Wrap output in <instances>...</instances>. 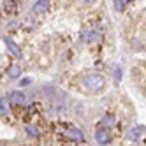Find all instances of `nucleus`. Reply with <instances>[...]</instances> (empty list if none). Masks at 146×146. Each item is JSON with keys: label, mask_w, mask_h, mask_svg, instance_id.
<instances>
[{"label": "nucleus", "mask_w": 146, "mask_h": 146, "mask_svg": "<svg viewBox=\"0 0 146 146\" xmlns=\"http://www.w3.org/2000/svg\"><path fill=\"white\" fill-rule=\"evenodd\" d=\"M25 134L28 135V137H32V139H37L40 135V130H39V127H35V125H27V127H25Z\"/></svg>", "instance_id": "8"}, {"label": "nucleus", "mask_w": 146, "mask_h": 146, "mask_svg": "<svg viewBox=\"0 0 146 146\" xmlns=\"http://www.w3.org/2000/svg\"><path fill=\"white\" fill-rule=\"evenodd\" d=\"M4 42H5V46H7V49L11 51V53L16 56V58H21V51H19V46L14 42V40L11 39V37H5L4 39Z\"/></svg>", "instance_id": "5"}, {"label": "nucleus", "mask_w": 146, "mask_h": 146, "mask_svg": "<svg viewBox=\"0 0 146 146\" xmlns=\"http://www.w3.org/2000/svg\"><path fill=\"white\" fill-rule=\"evenodd\" d=\"M102 123L106 125V127H113V125L116 123V120H114V116H111V114H106L104 120H102Z\"/></svg>", "instance_id": "11"}, {"label": "nucleus", "mask_w": 146, "mask_h": 146, "mask_svg": "<svg viewBox=\"0 0 146 146\" xmlns=\"http://www.w3.org/2000/svg\"><path fill=\"white\" fill-rule=\"evenodd\" d=\"M99 39H100V35H99V32H95V30H90V32H83V35H81V40H83V42H86V44L95 42V40H99Z\"/></svg>", "instance_id": "6"}, {"label": "nucleus", "mask_w": 146, "mask_h": 146, "mask_svg": "<svg viewBox=\"0 0 146 146\" xmlns=\"http://www.w3.org/2000/svg\"><path fill=\"white\" fill-rule=\"evenodd\" d=\"M127 2L129 0H114V9H116V11H123V7Z\"/></svg>", "instance_id": "12"}, {"label": "nucleus", "mask_w": 146, "mask_h": 146, "mask_svg": "<svg viewBox=\"0 0 146 146\" xmlns=\"http://www.w3.org/2000/svg\"><path fill=\"white\" fill-rule=\"evenodd\" d=\"M49 5H51V0H37L32 7V13L34 14H44L49 9Z\"/></svg>", "instance_id": "4"}, {"label": "nucleus", "mask_w": 146, "mask_h": 146, "mask_svg": "<svg viewBox=\"0 0 146 146\" xmlns=\"http://www.w3.org/2000/svg\"><path fill=\"white\" fill-rule=\"evenodd\" d=\"M67 135H69V139L76 141V143H83V141H85V134H83L79 129H70Z\"/></svg>", "instance_id": "7"}, {"label": "nucleus", "mask_w": 146, "mask_h": 146, "mask_svg": "<svg viewBox=\"0 0 146 146\" xmlns=\"http://www.w3.org/2000/svg\"><path fill=\"white\" fill-rule=\"evenodd\" d=\"M7 11H13V2H7Z\"/></svg>", "instance_id": "17"}, {"label": "nucleus", "mask_w": 146, "mask_h": 146, "mask_svg": "<svg viewBox=\"0 0 146 146\" xmlns=\"http://www.w3.org/2000/svg\"><path fill=\"white\" fill-rule=\"evenodd\" d=\"M30 81H32L30 78H28V79H23V81H21V85H23V86H25V85H30Z\"/></svg>", "instance_id": "16"}, {"label": "nucleus", "mask_w": 146, "mask_h": 146, "mask_svg": "<svg viewBox=\"0 0 146 146\" xmlns=\"http://www.w3.org/2000/svg\"><path fill=\"white\" fill-rule=\"evenodd\" d=\"M95 141H97L99 144H102V146L109 144V143H111V134H109V130H106V129H99V130L95 132Z\"/></svg>", "instance_id": "3"}, {"label": "nucleus", "mask_w": 146, "mask_h": 146, "mask_svg": "<svg viewBox=\"0 0 146 146\" xmlns=\"http://www.w3.org/2000/svg\"><path fill=\"white\" fill-rule=\"evenodd\" d=\"M114 79H116V81L121 79V69L120 67H114Z\"/></svg>", "instance_id": "14"}, {"label": "nucleus", "mask_w": 146, "mask_h": 146, "mask_svg": "<svg viewBox=\"0 0 146 146\" xmlns=\"http://www.w3.org/2000/svg\"><path fill=\"white\" fill-rule=\"evenodd\" d=\"M9 102H11L13 106H25V104H27V97H25L23 92L16 90V92H13L11 95H9Z\"/></svg>", "instance_id": "2"}, {"label": "nucleus", "mask_w": 146, "mask_h": 146, "mask_svg": "<svg viewBox=\"0 0 146 146\" xmlns=\"http://www.w3.org/2000/svg\"><path fill=\"white\" fill-rule=\"evenodd\" d=\"M7 104H9V99H0V114H4L7 111Z\"/></svg>", "instance_id": "13"}, {"label": "nucleus", "mask_w": 146, "mask_h": 146, "mask_svg": "<svg viewBox=\"0 0 146 146\" xmlns=\"http://www.w3.org/2000/svg\"><path fill=\"white\" fill-rule=\"evenodd\" d=\"M7 76L11 78V79H18L19 76H21V67H19L18 64L11 65V67H9V70H7Z\"/></svg>", "instance_id": "9"}, {"label": "nucleus", "mask_w": 146, "mask_h": 146, "mask_svg": "<svg viewBox=\"0 0 146 146\" xmlns=\"http://www.w3.org/2000/svg\"><path fill=\"white\" fill-rule=\"evenodd\" d=\"M79 2H81V4H85V5H90V4L95 2V0H79Z\"/></svg>", "instance_id": "15"}, {"label": "nucleus", "mask_w": 146, "mask_h": 146, "mask_svg": "<svg viewBox=\"0 0 146 146\" xmlns=\"http://www.w3.org/2000/svg\"><path fill=\"white\" fill-rule=\"evenodd\" d=\"M143 132H146V129L141 127V125H137V127H134V129L129 132V137H130V139H139V135H141Z\"/></svg>", "instance_id": "10"}, {"label": "nucleus", "mask_w": 146, "mask_h": 146, "mask_svg": "<svg viewBox=\"0 0 146 146\" xmlns=\"http://www.w3.org/2000/svg\"><path fill=\"white\" fill-rule=\"evenodd\" d=\"M83 83H85V86L88 90H92V92H100L104 86H106V78H104L102 74H99V72H93V74L85 76Z\"/></svg>", "instance_id": "1"}]
</instances>
